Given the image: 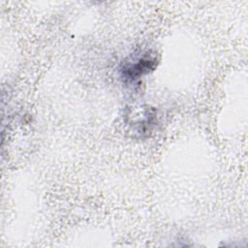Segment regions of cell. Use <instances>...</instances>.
I'll return each instance as SVG.
<instances>
[{
    "label": "cell",
    "instance_id": "1",
    "mask_svg": "<svg viewBox=\"0 0 248 248\" xmlns=\"http://www.w3.org/2000/svg\"><path fill=\"white\" fill-rule=\"evenodd\" d=\"M156 59L150 54L145 53L144 56L138 59L134 63H126L122 68V77L125 79L133 81L141 76L152 71L155 67Z\"/></svg>",
    "mask_w": 248,
    "mask_h": 248
}]
</instances>
